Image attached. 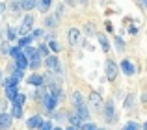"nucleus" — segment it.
Returning <instances> with one entry per match:
<instances>
[{
  "mask_svg": "<svg viewBox=\"0 0 147 130\" xmlns=\"http://www.w3.org/2000/svg\"><path fill=\"white\" fill-rule=\"evenodd\" d=\"M97 39H99V45H100V48H102L104 52L110 50V41H108V37L104 36V34H97Z\"/></svg>",
  "mask_w": 147,
  "mask_h": 130,
  "instance_id": "dca6fc26",
  "label": "nucleus"
},
{
  "mask_svg": "<svg viewBox=\"0 0 147 130\" xmlns=\"http://www.w3.org/2000/svg\"><path fill=\"white\" fill-rule=\"evenodd\" d=\"M119 67H121V71L125 72L127 76H132L134 72H136V67H134V63L130 62V60H121V63H119Z\"/></svg>",
  "mask_w": 147,
  "mask_h": 130,
  "instance_id": "1a4fd4ad",
  "label": "nucleus"
},
{
  "mask_svg": "<svg viewBox=\"0 0 147 130\" xmlns=\"http://www.w3.org/2000/svg\"><path fill=\"white\" fill-rule=\"evenodd\" d=\"M123 130H140V125L136 123V121H129V123L125 125V128Z\"/></svg>",
  "mask_w": 147,
  "mask_h": 130,
  "instance_id": "c756f323",
  "label": "nucleus"
},
{
  "mask_svg": "<svg viewBox=\"0 0 147 130\" xmlns=\"http://www.w3.org/2000/svg\"><path fill=\"white\" fill-rule=\"evenodd\" d=\"M0 84H2V71H0Z\"/></svg>",
  "mask_w": 147,
  "mask_h": 130,
  "instance_id": "49530a36",
  "label": "nucleus"
},
{
  "mask_svg": "<svg viewBox=\"0 0 147 130\" xmlns=\"http://www.w3.org/2000/svg\"><path fill=\"white\" fill-rule=\"evenodd\" d=\"M24 102H26V95H22V93H19L17 97H15V101H13V104L15 106H24Z\"/></svg>",
  "mask_w": 147,
  "mask_h": 130,
  "instance_id": "cd10ccee",
  "label": "nucleus"
},
{
  "mask_svg": "<svg viewBox=\"0 0 147 130\" xmlns=\"http://www.w3.org/2000/svg\"><path fill=\"white\" fill-rule=\"evenodd\" d=\"M82 128H84V130H99V128H97V125H93V123H84V125H82Z\"/></svg>",
  "mask_w": 147,
  "mask_h": 130,
  "instance_id": "f704fd0d",
  "label": "nucleus"
},
{
  "mask_svg": "<svg viewBox=\"0 0 147 130\" xmlns=\"http://www.w3.org/2000/svg\"><path fill=\"white\" fill-rule=\"evenodd\" d=\"M11 115H13V119H21L22 117V106H11Z\"/></svg>",
  "mask_w": 147,
  "mask_h": 130,
  "instance_id": "4be33fe9",
  "label": "nucleus"
},
{
  "mask_svg": "<svg viewBox=\"0 0 147 130\" xmlns=\"http://www.w3.org/2000/svg\"><path fill=\"white\" fill-rule=\"evenodd\" d=\"M86 34H88V36H93V34H95V26L88 22V24H86Z\"/></svg>",
  "mask_w": 147,
  "mask_h": 130,
  "instance_id": "c9c22d12",
  "label": "nucleus"
},
{
  "mask_svg": "<svg viewBox=\"0 0 147 130\" xmlns=\"http://www.w3.org/2000/svg\"><path fill=\"white\" fill-rule=\"evenodd\" d=\"M138 2H140V4H142V6H144V7H145V9H147V0H138Z\"/></svg>",
  "mask_w": 147,
  "mask_h": 130,
  "instance_id": "37998d69",
  "label": "nucleus"
},
{
  "mask_svg": "<svg viewBox=\"0 0 147 130\" xmlns=\"http://www.w3.org/2000/svg\"><path fill=\"white\" fill-rule=\"evenodd\" d=\"M9 9L13 11V13H17L19 9H22V7H21V4H19V0H13V2L9 4Z\"/></svg>",
  "mask_w": 147,
  "mask_h": 130,
  "instance_id": "2f4dec72",
  "label": "nucleus"
},
{
  "mask_svg": "<svg viewBox=\"0 0 147 130\" xmlns=\"http://www.w3.org/2000/svg\"><path fill=\"white\" fill-rule=\"evenodd\" d=\"M49 48H50V50H52V52H60V43H58V41L56 39H50L49 41Z\"/></svg>",
  "mask_w": 147,
  "mask_h": 130,
  "instance_id": "c85d7f7f",
  "label": "nucleus"
},
{
  "mask_svg": "<svg viewBox=\"0 0 147 130\" xmlns=\"http://www.w3.org/2000/svg\"><path fill=\"white\" fill-rule=\"evenodd\" d=\"M67 37H69V45H73V47H75V45L80 41V30L78 28H71Z\"/></svg>",
  "mask_w": 147,
  "mask_h": 130,
  "instance_id": "4468645a",
  "label": "nucleus"
},
{
  "mask_svg": "<svg viewBox=\"0 0 147 130\" xmlns=\"http://www.w3.org/2000/svg\"><path fill=\"white\" fill-rule=\"evenodd\" d=\"M58 21H60V19H58L56 15H54V17H45V24H47L49 28H54V26L58 24Z\"/></svg>",
  "mask_w": 147,
  "mask_h": 130,
  "instance_id": "a878e982",
  "label": "nucleus"
},
{
  "mask_svg": "<svg viewBox=\"0 0 147 130\" xmlns=\"http://www.w3.org/2000/svg\"><path fill=\"white\" fill-rule=\"evenodd\" d=\"M132 104H134V95H129V97L125 99V108L130 110V108H132Z\"/></svg>",
  "mask_w": 147,
  "mask_h": 130,
  "instance_id": "473e14b6",
  "label": "nucleus"
},
{
  "mask_svg": "<svg viewBox=\"0 0 147 130\" xmlns=\"http://www.w3.org/2000/svg\"><path fill=\"white\" fill-rule=\"evenodd\" d=\"M114 43H115V48H117V52H123V50H125V41H123L119 36L114 37Z\"/></svg>",
  "mask_w": 147,
  "mask_h": 130,
  "instance_id": "b1692460",
  "label": "nucleus"
},
{
  "mask_svg": "<svg viewBox=\"0 0 147 130\" xmlns=\"http://www.w3.org/2000/svg\"><path fill=\"white\" fill-rule=\"evenodd\" d=\"M34 15H24V19H22V24H21V28H19V36H28L30 34V30H34Z\"/></svg>",
  "mask_w": 147,
  "mask_h": 130,
  "instance_id": "7ed1b4c3",
  "label": "nucleus"
},
{
  "mask_svg": "<svg viewBox=\"0 0 147 130\" xmlns=\"http://www.w3.org/2000/svg\"><path fill=\"white\" fill-rule=\"evenodd\" d=\"M15 67H17V69H22V71H26V69L30 67V60L26 58L24 52H21V54L15 58Z\"/></svg>",
  "mask_w": 147,
  "mask_h": 130,
  "instance_id": "9d476101",
  "label": "nucleus"
},
{
  "mask_svg": "<svg viewBox=\"0 0 147 130\" xmlns=\"http://www.w3.org/2000/svg\"><path fill=\"white\" fill-rule=\"evenodd\" d=\"M43 62H45V58H43V56L39 54V50H37L36 54H34L32 58H30V69H32V71H36V69H39V67H41V63H43Z\"/></svg>",
  "mask_w": 147,
  "mask_h": 130,
  "instance_id": "f8f14e48",
  "label": "nucleus"
},
{
  "mask_svg": "<svg viewBox=\"0 0 147 130\" xmlns=\"http://www.w3.org/2000/svg\"><path fill=\"white\" fill-rule=\"evenodd\" d=\"M37 2L39 0H19V4H21V7L24 11H32L34 7H37Z\"/></svg>",
  "mask_w": 147,
  "mask_h": 130,
  "instance_id": "2eb2a0df",
  "label": "nucleus"
},
{
  "mask_svg": "<svg viewBox=\"0 0 147 130\" xmlns=\"http://www.w3.org/2000/svg\"><path fill=\"white\" fill-rule=\"evenodd\" d=\"M80 4H88V0H80Z\"/></svg>",
  "mask_w": 147,
  "mask_h": 130,
  "instance_id": "a18cd8bd",
  "label": "nucleus"
},
{
  "mask_svg": "<svg viewBox=\"0 0 147 130\" xmlns=\"http://www.w3.org/2000/svg\"><path fill=\"white\" fill-rule=\"evenodd\" d=\"M58 101H60V99H58V97H54V95L49 91V93H47V97H45L41 102H43L45 110H49V112H54V110H56V106H58Z\"/></svg>",
  "mask_w": 147,
  "mask_h": 130,
  "instance_id": "39448f33",
  "label": "nucleus"
},
{
  "mask_svg": "<svg viewBox=\"0 0 147 130\" xmlns=\"http://www.w3.org/2000/svg\"><path fill=\"white\" fill-rule=\"evenodd\" d=\"M61 13H63V6H61V4H60V6L56 7V17L60 19V17H61Z\"/></svg>",
  "mask_w": 147,
  "mask_h": 130,
  "instance_id": "ea45409f",
  "label": "nucleus"
},
{
  "mask_svg": "<svg viewBox=\"0 0 147 130\" xmlns=\"http://www.w3.org/2000/svg\"><path fill=\"white\" fill-rule=\"evenodd\" d=\"M17 36H19V32L13 28V26H9V28L6 30V37H7V41H15V39H17Z\"/></svg>",
  "mask_w": 147,
  "mask_h": 130,
  "instance_id": "aec40b11",
  "label": "nucleus"
},
{
  "mask_svg": "<svg viewBox=\"0 0 147 130\" xmlns=\"http://www.w3.org/2000/svg\"><path fill=\"white\" fill-rule=\"evenodd\" d=\"M41 130H54V128H52V123H50V121H43V125H41Z\"/></svg>",
  "mask_w": 147,
  "mask_h": 130,
  "instance_id": "e433bc0d",
  "label": "nucleus"
},
{
  "mask_svg": "<svg viewBox=\"0 0 147 130\" xmlns=\"http://www.w3.org/2000/svg\"><path fill=\"white\" fill-rule=\"evenodd\" d=\"M73 102H75V108H76V113L80 115L82 121H88L90 119V110H88L86 102H84V97L80 91H75L73 93Z\"/></svg>",
  "mask_w": 147,
  "mask_h": 130,
  "instance_id": "f257e3e1",
  "label": "nucleus"
},
{
  "mask_svg": "<svg viewBox=\"0 0 147 130\" xmlns=\"http://www.w3.org/2000/svg\"><path fill=\"white\" fill-rule=\"evenodd\" d=\"M6 7H7V6H6V4H4V2H0V15H2V13H4V11H6Z\"/></svg>",
  "mask_w": 147,
  "mask_h": 130,
  "instance_id": "79ce46f5",
  "label": "nucleus"
},
{
  "mask_svg": "<svg viewBox=\"0 0 147 130\" xmlns=\"http://www.w3.org/2000/svg\"><path fill=\"white\" fill-rule=\"evenodd\" d=\"M45 65L49 67V71L60 72V60H58V56H54V54L47 56V58H45Z\"/></svg>",
  "mask_w": 147,
  "mask_h": 130,
  "instance_id": "423d86ee",
  "label": "nucleus"
},
{
  "mask_svg": "<svg viewBox=\"0 0 147 130\" xmlns=\"http://www.w3.org/2000/svg\"><path fill=\"white\" fill-rule=\"evenodd\" d=\"M11 123H13V115L6 112H0V130L11 128Z\"/></svg>",
  "mask_w": 147,
  "mask_h": 130,
  "instance_id": "0eeeda50",
  "label": "nucleus"
},
{
  "mask_svg": "<svg viewBox=\"0 0 147 130\" xmlns=\"http://www.w3.org/2000/svg\"><path fill=\"white\" fill-rule=\"evenodd\" d=\"M54 130H61V128H54Z\"/></svg>",
  "mask_w": 147,
  "mask_h": 130,
  "instance_id": "09e8293b",
  "label": "nucleus"
},
{
  "mask_svg": "<svg viewBox=\"0 0 147 130\" xmlns=\"http://www.w3.org/2000/svg\"><path fill=\"white\" fill-rule=\"evenodd\" d=\"M69 121H71L73 127H80V125H82V119H80L78 113H73V115H69Z\"/></svg>",
  "mask_w": 147,
  "mask_h": 130,
  "instance_id": "393cba45",
  "label": "nucleus"
},
{
  "mask_svg": "<svg viewBox=\"0 0 147 130\" xmlns=\"http://www.w3.org/2000/svg\"><path fill=\"white\" fill-rule=\"evenodd\" d=\"M34 39H36V37H34V34H28V36H24V37H21V39H19V45H21L22 48H24V47H30V45L34 43Z\"/></svg>",
  "mask_w": 147,
  "mask_h": 130,
  "instance_id": "f3484780",
  "label": "nucleus"
},
{
  "mask_svg": "<svg viewBox=\"0 0 147 130\" xmlns=\"http://www.w3.org/2000/svg\"><path fill=\"white\" fill-rule=\"evenodd\" d=\"M21 52H22V47H21V45H15V47L9 48V56H11V58H17Z\"/></svg>",
  "mask_w": 147,
  "mask_h": 130,
  "instance_id": "bb28decb",
  "label": "nucleus"
},
{
  "mask_svg": "<svg viewBox=\"0 0 147 130\" xmlns=\"http://www.w3.org/2000/svg\"><path fill=\"white\" fill-rule=\"evenodd\" d=\"M26 82L30 84V86H36V87H41L45 84V76L39 74V72H34V74H30L28 78H26Z\"/></svg>",
  "mask_w": 147,
  "mask_h": 130,
  "instance_id": "6e6552de",
  "label": "nucleus"
},
{
  "mask_svg": "<svg viewBox=\"0 0 147 130\" xmlns=\"http://www.w3.org/2000/svg\"><path fill=\"white\" fill-rule=\"evenodd\" d=\"M88 102H90L93 108H99L102 104V97H100L99 91H90V97H88Z\"/></svg>",
  "mask_w": 147,
  "mask_h": 130,
  "instance_id": "9b49d317",
  "label": "nucleus"
},
{
  "mask_svg": "<svg viewBox=\"0 0 147 130\" xmlns=\"http://www.w3.org/2000/svg\"><path fill=\"white\" fill-rule=\"evenodd\" d=\"M129 32L132 34V36H136V34H138V26H130V30H129Z\"/></svg>",
  "mask_w": 147,
  "mask_h": 130,
  "instance_id": "a19ab883",
  "label": "nucleus"
},
{
  "mask_svg": "<svg viewBox=\"0 0 147 130\" xmlns=\"http://www.w3.org/2000/svg\"><path fill=\"white\" fill-rule=\"evenodd\" d=\"M22 52H24V54H26V58L30 60V58H32V56L36 54L37 50H36V48H34V47H24V48H22Z\"/></svg>",
  "mask_w": 147,
  "mask_h": 130,
  "instance_id": "7c9ffc66",
  "label": "nucleus"
},
{
  "mask_svg": "<svg viewBox=\"0 0 147 130\" xmlns=\"http://www.w3.org/2000/svg\"><path fill=\"white\" fill-rule=\"evenodd\" d=\"M41 125H43V117H41V115H32L28 121H26V127H28L30 130L41 128Z\"/></svg>",
  "mask_w": 147,
  "mask_h": 130,
  "instance_id": "ddd939ff",
  "label": "nucleus"
},
{
  "mask_svg": "<svg viewBox=\"0 0 147 130\" xmlns=\"http://www.w3.org/2000/svg\"><path fill=\"white\" fill-rule=\"evenodd\" d=\"M37 50H39V54L43 56V58H47V56H50V48H49V43H41L39 45V48H37Z\"/></svg>",
  "mask_w": 147,
  "mask_h": 130,
  "instance_id": "412c9836",
  "label": "nucleus"
},
{
  "mask_svg": "<svg viewBox=\"0 0 147 130\" xmlns=\"http://www.w3.org/2000/svg\"><path fill=\"white\" fill-rule=\"evenodd\" d=\"M17 95H19V87H17V86H13V87H6V97L9 99L11 102L15 101V97H17Z\"/></svg>",
  "mask_w": 147,
  "mask_h": 130,
  "instance_id": "6ab92c4d",
  "label": "nucleus"
},
{
  "mask_svg": "<svg viewBox=\"0 0 147 130\" xmlns=\"http://www.w3.org/2000/svg\"><path fill=\"white\" fill-rule=\"evenodd\" d=\"M67 130H78V127H73V125H71V127H69Z\"/></svg>",
  "mask_w": 147,
  "mask_h": 130,
  "instance_id": "c03bdc74",
  "label": "nucleus"
},
{
  "mask_svg": "<svg viewBox=\"0 0 147 130\" xmlns=\"http://www.w3.org/2000/svg\"><path fill=\"white\" fill-rule=\"evenodd\" d=\"M13 86H19V78H15V76L11 74L9 78L4 80V87H13Z\"/></svg>",
  "mask_w": 147,
  "mask_h": 130,
  "instance_id": "5701e85b",
  "label": "nucleus"
},
{
  "mask_svg": "<svg viewBox=\"0 0 147 130\" xmlns=\"http://www.w3.org/2000/svg\"><path fill=\"white\" fill-rule=\"evenodd\" d=\"M13 76H15V78H19V80H22V78H24V71H22V69H17V67H15Z\"/></svg>",
  "mask_w": 147,
  "mask_h": 130,
  "instance_id": "72a5a7b5",
  "label": "nucleus"
},
{
  "mask_svg": "<svg viewBox=\"0 0 147 130\" xmlns=\"http://www.w3.org/2000/svg\"><path fill=\"white\" fill-rule=\"evenodd\" d=\"M0 50H2L4 54H9V45H7V43H2V45H0Z\"/></svg>",
  "mask_w": 147,
  "mask_h": 130,
  "instance_id": "58836bf2",
  "label": "nucleus"
},
{
  "mask_svg": "<svg viewBox=\"0 0 147 130\" xmlns=\"http://www.w3.org/2000/svg\"><path fill=\"white\" fill-rule=\"evenodd\" d=\"M144 130H147V123H145V125H144Z\"/></svg>",
  "mask_w": 147,
  "mask_h": 130,
  "instance_id": "de8ad7c7",
  "label": "nucleus"
},
{
  "mask_svg": "<svg viewBox=\"0 0 147 130\" xmlns=\"http://www.w3.org/2000/svg\"><path fill=\"white\" fill-rule=\"evenodd\" d=\"M104 74H106V78L110 80V82H114V80L117 78L119 67H117V63H115L114 60H106V63H104Z\"/></svg>",
  "mask_w": 147,
  "mask_h": 130,
  "instance_id": "f03ea898",
  "label": "nucleus"
},
{
  "mask_svg": "<svg viewBox=\"0 0 147 130\" xmlns=\"http://www.w3.org/2000/svg\"><path fill=\"white\" fill-rule=\"evenodd\" d=\"M50 6H52V0H39V2H37V7H39L41 13H47L50 9Z\"/></svg>",
  "mask_w": 147,
  "mask_h": 130,
  "instance_id": "a211bd4d",
  "label": "nucleus"
},
{
  "mask_svg": "<svg viewBox=\"0 0 147 130\" xmlns=\"http://www.w3.org/2000/svg\"><path fill=\"white\" fill-rule=\"evenodd\" d=\"M104 119H106L108 123H115V119H117L114 101H106V104H104Z\"/></svg>",
  "mask_w": 147,
  "mask_h": 130,
  "instance_id": "20e7f679",
  "label": "nucleus"
},
{
  "mask_svg": "<svg viewBox=\"0 0 147 130\" xmlns=\"http://www.w3.org/2000/svg\"><path fill=\"white\" fill-rule=\"evenodd\" d=\"M34 37H37V39H39V37H43V30H41V28H34Z\"/></svg>",
  "mask_w": 147,
  "mask_h": 130,
  "instance_id": "4c0bfd02",
  "label": "nucleus"
}]
</instances>
